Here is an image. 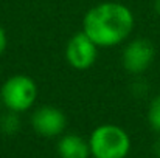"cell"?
Returning a JSON list of instances; mask_svg holds the SVG:
<instances>
[{
	"instance_id": "6da1fadb",
	"label": "cell",
	"mask_w": 160,
	"mask_h": 158,
	"mask_svg": "<svg viewBox=\"0 0 160 158\" xmlns=\"http://www.w3.org/2000/svg\"><path fill=\"white\" fill-rule=\"evenodd\" d=\"M135 28V16L120 2H101L89 8L82 17V31L100 47L110 48L124 44Z\"/></svg>"
},
{
	"instance_id": "7a4b0ae2",
	"label": "cell",
	"mask_w": 160,
	"mask_h": 158,
	"mask_svg": "<svg viewBox=\"0 0 160 158\" xmlns=\"http://www.w3.org/2000/svg\"><path fill=\"white\" fill-rule=\"evenodd\" d=\"M129 133L117 124H100L89 136L90 155L93 158H126L131 152Z\"/></svg>"
},
{
	"instance_id": "3957f363",
	"label": "cell",
	"mask_w": 160,
	"mask_h": 158,
	"mask_svg": "<svg viewBox=\"0 0 160 158\" xmlns=\"http://www.w3.org/2000/svg\"><path fill=\"white\" fill-rule=\"evenodd\" d=\"M39 96V87L36 81L23 73L11 74L0 87V98L6 110L23 113L33 108Z\"/></svg>"
},
{
	"instance_id": "277c9868",
	"label": "cell",
	"mask_w": 160,
	"mask_h": 158,
	"mask_svg": "<svg viewBox=\"0 0 160 158\" xmlns=\"http://www.w3.org/2000/svg\"><path fill=\"white\" fill-rule=\"evenodd\" d=\"M156 59V47L149 39H131L121 51V65L132 76H142Z\"/></svg>"
},
{
	"instance_id": "5b68a950",
	"label": "cell",
	"mask_w": 160,
	"mask_h": 158,
	"mask_svg": "<svg viewBox=\"0 0 160 158\" xmlns=\"http://www.w3.org/2000/svg\"><path fill=\"white\" fill-rule=\"evenodd\" d=\"M98 45L81 30L75 33L64 48L67 64L75 70H87L95 65L98 59Z\"/></svg>"
},
{
	"instance_id": "8992f818",
	"label": "cell",
	"mask_w": 160,
	"mask_h": 158,
	"mask_svg": "<svg viewBox=\"0 0 160 158\" xmlns=\"http://www.w3.org/2000/svg\"><path fill=\"white\" fill-rule=\"evenodd\" d=\"M31 127L33 130L44 138L61 136L67 127L65 113L54 105H41L31 115Z\"/></svg>"
},
{
	"instance_id": "52a82bcc",
	"label": "cell",
	"mask_w": 160,
	"mask_h": 158,
	"mask_svg": "<svg viewBox=\"0 0 160 158\" xmlns=\"http://www.w3.org/2000/svg\"><path fill=\"white\" fill-rule=\"evenodd\" d=\"M58 155L61 158H89L90 147L89 141L76 133H65L61 135L58 141Z\"/></svg>"
},
{
	"instance_id": "ba28073f",
	"label": "cell",
	"mask_w": 160,
	"mask_h": 158,
	"mask_svg": "<svg viewBox=\"0 0 160 158\" xmlns=\"http://www.w3.org/2000/svg\"><path fill=\"white\" fill-rule=\"evenodd\" d=\"M22 127V121H20V113L11 112V110H5L0 113V132L3 135H16Z\"/></svg>"
},
{
	"instance_id": "9c48e42d",
	"label": "cell",
	"mask_w": 160,
	"mask_h": 158,
	"mask_svg": "<svg viewBox=\"0 0 160 158\" xmlns=\"http://www.w3.org/2000/svg\"><path fill=\"white\" fill-rule=\"evenodd\" d=\"M146 118H148V124L149 127L160 135V93L156 95L151 103L148 105V113H146Z\"/></svg>"
},
{
	"instance_id": "30bf717a",
	"label": "cell",
	"mask_w": 160,
	"mask_h": 158,
	"mask_svg": "<svg viewBox=\"0 0 160 158\" xmlns=\"http://www.w3.org/2000/svg\"><path fill=\"white\" fill-rule=\"evenodd\" d=\"M131 92L135 98H145L149 92V84L142 76H135L134 82L131 84Z\"/></svg>"
},
{
	"instance_id": "8fae6325",
	"label": "cell",
	"mask_w": 160,
	"mask_h": 158,
	"mask_svg": "<svg viewBox=\"0 0 160 158\" xmlns=\"http://www.w3.org/2000/svg\"><path fill=\"white\" fill-rule=\"evenodd\" d=\"M6 48H8V36H6L5 28L0 25V57L5 54Z\"/></svg>"
},
{
	"instance_id": "7c38bea8",
	"label": "cell",
	"mask_w": 160,
	"mask_h": 158,
	"mask_svg": "<svg viewBox=\"0 0 160 158\" xmlns=\"http://www.w3.org/2000/svg\"><path fill=\"white\" fill-rule=\"evenodd\" d=\"M152 151H154V155L157 158H160V138L154 143V146H152Z\"/></svg>"
},
{
	"instance_id": "4fadbf2b",
	"label": "cell",
	"mask_w": 160,
	"mask_h": 158,
	"mask_svg": "<svg viewBox=\"0 0 160 158\" xmlns=\"http://www.w3.org/2000/svg\"><path fill=\"white\" fill-rule=\"evenodd\" d=\"M154 9H156V12L160 16V0H154Z\"/></svg>"
},
{
	"instance_id": "5bb4252c",
	"label": "cell",
	"mask_w": 160,
	"mask_h": 158,
	"mask_svg": "<svg viewBox=\"0 0 160 158\" xmlns=\"http://www.w3.org/2000/svg\"><path fill=\"white\" fill-rule=\"evenodd\" d=\"M2 107H3V103H2V98H0V113H2Z\"/></svg>"
}]
</instances>
